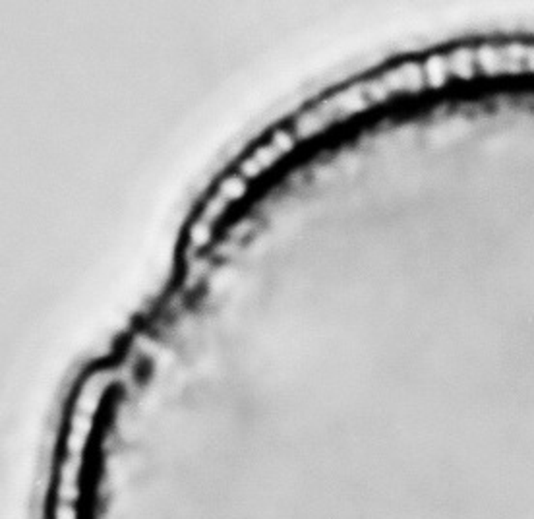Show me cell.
Returning <instances> with one entry per match:
<instances>
[{"instance_id": "1", "label": "cell", "mask_w": 534, "mask_h": 519, "mask_svg": "<svg viewBox=\"0 0 534 519\" xmlns=\"http://www.w3.org/2000/svg\"><path fill=\"white\" fill-rule=\"evenodd\" d=\"M89 431H91V419H89V415L78 413L74 419V428H72L70 438H68V450H70L72 455H82Z\"/></svg>"}, {"instance_id": "2", "label": "cell", "mask_w": 534, "mask_h": 519, "mask_svg": "<svg viewBox=\"0 0 534 519\" xmlns=\"http://www.w3.org/2000/svg\"><path fill=\"white\" fill-rule=\"evenodd\" d=\"M447 70H449V62L441 54H434L424 64V80L432 88H439L447 80Z\"/></svg>"}, {"instance_id": "3", "label": "cell", "mask_w": 534, "mask_h": 519, "mask_svg": "<svg viewBox=\"0 0 534 519\" xmlns=\"http://www.w3.org/2000/svg\"><path fill=\"white\" fill-rule=\"evenodd\" d=\"M449 70H453L463 80L473 78L475 76V54L467 49L453 52L451 60H449Z\"/></svg>"}, {"instance_id": "4", "label": "cell", "mask_w": 534, "mask_h": 519, "mask_svg": "<svg viewBox=\"0 0 534 519\" xmlns=\"http://www.w3.org/2000/svg\"><path fill=\"white\" fill-rule=\"evenodd\" d=\"M476 59H478V64H480L484 72H496V70L504 66V54H499L492 47H482L476 54Z\"/></svg>"}, {"instance_id": "5", "label": "cell", "mask_w": 534, "mask_h": 519, "mask_svg": "<svg viewBox=\"0 0 534 519\" xmlns=\"http://www.w3.org/2000/svg\"><path fill=\"white\" fill-rule=\"evenodd\" d=\"M400 76H403V86L405 89H413V91H418V89L424 86V70L416 66V64H408L405 66V70H400Z\"/></svg>"}, {"instance_id": "6", "label": "cell", "mask_w": 534, "mask_h": 519, "mask_svg": "<svg viewBox=\"0 0 534 519\" xmlns=\"http://www.w3.org/2000/svg\"><path fill=\"white\" fill-rule=\"evenodd\" d=\"M80 467H82V455H72V457H68L66 463L62 465V482L78 484Z\"/></svg>"}, {"instance_id": "7", "label": "cell", "mask_w": 534, "mask_h": 519, "mask_svg": "<svg viewBox=\"0 0 534 519\" xmlns=\"http://www.w3.org/2000/svg\"><path fill=\"white\" fill-rule=\"evenodd\" d=\"M221 192L225 198H238L244 192V182L240 178H229L221 186Z\"/></svg>"}, {"instance_id": "8", "label": "cell", "mask_w": 534, "mask_h": 519, "mask_svg": "<svg viewBox=\"0 0 534 519\" xmlns=\"http://www.w3.org/2000/svg\"><path fill=\"white\" fill-rule=\"evenodd\" d=\"M59 496L62 502H76L78 496H80V492H78V484H68V482H60V489H59Z\"/></svg>"}, {"instance_id": "9", "label": "cell", "mask_w": 534, "mask_h": 519, "mask_svg": "<svg viewBox=\"0 0 534 519\" xmlns=\"http://www.w3.org/2000/svg\"><path fill=\"white\" fill-rule=\"evenodd\" d=\"M209 227L208 225H203V223H196L192 229V240L196 245H206L209 240Z\"/></svg>"}, {"instance_id": "10", "label": "cell", "mask_w": 534, "mask_h": 519, "mask_svg": "<svg viewBox=\"0 0 534 519\" xmlns=\"http://www.w3.org/2000/svg\"><path fill=\"white\" fill-rule=\"evenodd\" d=\"M57 519H76V510L72 504L62 502L57 510Z\"/></svg>"}, {"instance_id": "11", "label": "cell", "mask_w": 534, "mask_h": 519, "mask_svg": "<svg viewBox=\"0 0 534 519\" xmlns=\"http://www.w3.org/2000/svg\"><path fill=\"white\" fill-rule=\"evenodd\" d=\"M275 146L279 149H287V151H289V149L292 148V140H290L287 134H277V136H275Z\"/></svg>"}, {"instance_id": "12", "label": "cell", "mask_w": 534, "mask_h": 519, "mask_svg": "<svg viewBox=\"0 0 534 519\" xmlns=\"http://www.w3.org/2000/svg\"><path fill=\"white\" fill-rule=\"evenodd\" d=\"M260 171V165H258V161H246L244 165H242V173L244 175H256V173Z\"/></svg>"}]
</instances>
